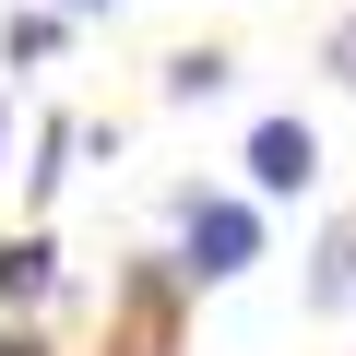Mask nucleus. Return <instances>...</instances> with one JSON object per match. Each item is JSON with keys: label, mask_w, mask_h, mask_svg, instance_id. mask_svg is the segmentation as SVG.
<instances>
[{"label": "nucleus", "mask_w": 356, "mask_h": 356, "mask_svg": "<svg viewBox=\"0 0 356 356\" xmlns=\"http://www.w3.org/2000/svg\"><path fill=\"white\" fill-rule=\"evenodd\" d=\"M72 13H95V0H72Z\"/></svg>", "instance_id": "obj_6"}, {"label": "nucleus", "mask_w": 356, "mask_h": 356, "mask_svg": "<svg viewBox=\"0 0 356 356\" xmlns=\"http://www.w3.org/2000/svg\"><path fill=\"white\" fill-rule=\"evenodd\" d=\"M0 297H48V238H13V250H0Z\"/></svg>", "instance_id": "obj_4"}, {"label": "nucleus", "mask_w": 356, "mask_h": 356, "mask_svg": "<svg viewBox=\"0 0 356 356\" xmlns=\"http://www.w3.org/2000/svg\"><path fill=\"white\" fill-rule=\"evenodd\" d=\"M250 178H261V191H309V178H321L309 119H261V131H250Z\"/></svg>", "instance_id": "obj_1"}, {"label": "nucleus", "mask_w": 356, "mask_h": 356, "mask_svg": "<svg viewBox=\"0 0 356 356\" xmlns=\"http://www.w3.org/2000/svg\"><path fill=\"white\" fill-rule=\"evenodd\" d=\"M332 83H356V24H332Z\"/></svg>", "instance_id": "obj_5"}, {"label": "nucleus", "mask_w": 356, "mask_h": 356, "mask_svg": "<svg viewBox=\"0 0 356 356\" xmlns=\"http://www.w3.org/2000/svg\"><path fill=\"white\" fill-rule=\"evenodd\" d=\"M191 273H202V285L250 273V214H238V202H191Z\"/></svg>", "instance_id": "obj_2"}, {"label": "nucleus", "mask_w": 356, "mask_h": 356, "mask_svg": "<svg viewBox=\"0 0 356 356\" xmlns=\"http://www.w3.org/2000/svg\"><path fill=\"white\" fill-rule=\"evenodd\" d=\"M309 297H321V309H344V297H356V226H332V238H321V273H309Z\"/></svg>", "instance_id": "obj_3"}]
</instances>
